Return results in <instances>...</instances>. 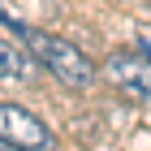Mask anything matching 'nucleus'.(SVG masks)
<instances>
[{
    "label": "nucleus",
    "mask_w": 151,
    "mask_h": 151,
    "mask_svg": "<svg viewBox=\"0 0 151 151\" xmlns=\"http://www.w3.org/2000/svg\"><path fill=\"white\" fill-rule=\"evenodd\" d=\"M17 30H22L26 52H30L43 69H52L65 86H91L95 82V60L86 56L82 47H73L69 39L47 35V30H30V26H17Z\"/></svg>",
    "instance_id": "obj_1"
},
{
    "label": "nucleus",
    "mask_w": 151,
    "mask_h": 151,
    "mask_svg": "<svg viewBox=\"0 0 151 151\" xmlns=\"http://www.w3.org/2000/svg\"><path fill=\"white\" fill-rule=\"evenodd\" d=\"M0 138L13 142L17 151H52V134L35 112L17 104H0Z\"/></svg>",
    "instance_id": "obj_2"
},
{
    "label": "nucleus",
    "mask_w": 151,
    "mask_h": 151,
    "mask_svg": "<svg viewBox=\"0 0 151 151\" xmlns=\"http://www.w3.org/2000/svg\"><path fill=\"white\" fill-rule=\"evenodd\" d=\"M108 82L116 91H125L129 99L138 104H151V56H134V52H116L112 60L104 65Z\"/></svg>",
    "instance_id": "obj_3"
},
{
    "label": "nucleus",
    "mask_w": 151,
    "mask_h": 151,
    "mask_svg": "<svg viewBox=\"0 0 151 151\" xmlns=\"http://www.w3.org/2000/svg\"><path fill=\"white\" fill-rule=\"evenodd\" d=\"M30 78V60H26L22 47L0 43V82H26Z\"/></svg>",
    "instance_id": "obj_4"
},
{
    "label": "nucleus",
    "mask_w": 151,
    "mask_h": 151,
    "mask_svg": "<svg viewBox=\"0 0 151 151\" xmlns=\"http://www.w3.org/2000/svg\"><path fill=\"white\" fill-rule=\"evenodd\" d=\"M0 151H17V147H13V142H4V138H0Z\"/></svg>",
    "instance_id": "obj_5"
}]
</instances>
